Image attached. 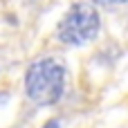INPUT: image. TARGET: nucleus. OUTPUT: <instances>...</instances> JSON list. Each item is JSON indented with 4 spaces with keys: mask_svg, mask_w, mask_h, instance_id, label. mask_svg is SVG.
<instances>
[{
    "mask_svg": "<svg viewBox=\"0 0 128 128\" xmlns=\"http://www.w3.org/2000/svg\"><path fill=\"white\" fill-rule=\"evenodd\" d=\"M27 97L38 106H52L61 99L65 90V68L61 61L45 56L29 65L25 74Z\"/></svg>",
    "mask_w": 128,
    "mask_h": 128,
    "instance_id": "1",
    "label": "nucleus"
},
{
    "mask_svg": "<svg viewBox=\"0 0 128 128\" xmlns=\"http://www.w3.org/2000/svg\"><path fill=\"white\" fill-rule=\"evenodd\" d=\"M99 27H101V20L97 9L88 2H76L61 20L56 34H58V40L65 45H83L97 36Z\"/></svg>",
    "mask_w": 128,
    "mask_h": 128,
    "instance_id": "2",
    "label": "nucleus"
},
{
    "mask_svg": "<svg viewBox=\"0 0 128 128\" xmlns=\"http://www.w3.org/2000/svg\"><path fill=\"white\" fill-rule=\"evenodd\" d=\"M97 4H104V7H115V4H124L126 0H94Z\"/></svg>",
    "mask_w": 128,
    "mask_h": 128,
    "instance_id": "3",
    "label": "nucleus"
},
{
    "mask_svg": "<svg viewBox=\"0 0 128 128\" xmlns=\"http://www.w3.org/2000/svg\"><path fill=\"white\" fill-rule=\"evenodd\" d=\"M45 128H58V122H56V119H50V122L45 124Z\"/></svg>",
    "mask_w": 128,
    "mask_h": 128,
    "instance_id": "4",
    "label": "nucleus"
}]
</instances>
